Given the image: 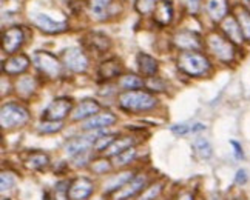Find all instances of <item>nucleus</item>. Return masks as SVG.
<instances>
[{
	"mask_svg": "<svg viewBox=\"0 0 250 200\" xmlns=\"http://www.w3.org/2000/svg\"><path fill=\"white\" fill-rule=\"evenodd\" d=\"M133 177H134V174L131 171H127V173H122L118 177H114L113 180H110V182L105 185V194H114L119 188H122Z\"/></svg>",
	"mask_w": 250,
	"mask_h": 200,
	"instance_id": "nucleus-28",
	"label": "nucleus"
},
{
	"mask_svg": "<svg viewBox=\"0 0 250 200\" xmlns=\"http://www.w3.org/2000/svg\"><path fill=\"white\" fill-rule=\"evenodd\" d=\"M244 8L250 13V0H244Z\"/></svg>",
	"mask_w": 250,
	"mask_h": 200,
	"instance_id": "nucleus-44",
	"label": "nucleus"
},
{
	"mask_svg": "<svg viewBox=\"0 0 250 200\" xmlns=\"http://www.w3.org/2000/svg\"><path fill=\"white\" fill-rule=\"evenodd\" d=\"M178 68L191 77H201L210 71L211 65L204 54L198 51H184L178 55Z\"/></svg>",
	"mask_w": 250,
	"mask_h": 200,
	"instance_id": "nucleus-2",
	"label": "nucleus"
},
{
	"mask_svg": "<svg viewBox=\"0 0 250 200\" xmlns=\"http://www.w3.org/2000/svg\"><path fill=\"white\" fill-rule=\"evenodd\" d=\"M235 18L239 23V28H241L243 36L247 42H250V13L241 5H238L235 8Z\"/></svg>",
	"mask_w": 250,
	"mask_h": 200,
	"instance_id": "nucleus-27",
	"label": "nucleus"
},
{
	"mask_svg": "<svg viewBox=\"0 0 250 200\" xmlns=\"http://www.w3.org/2000/svg\"><path fill=\"white\" fill-rule=\"evenodd\" d=\"M121 73H122V63L116 57L102 62L98 70V74L102 80H111L114 77H119Z\"/></svg>",
	"mask_w": 250,
	"mask_h": 200,
	"instance_id": "nucleus-20",
	"label": "nucleus"
},
{
	"mask_svg": "<svg viewBox=\"0 0 250 200\" xmlns=\"http://www.w3.org/2000/svg\"><path fill=\"white\" fill-rule=\"evenodd\" d=\"M136 148H130V149H127V151H124V152H121L119 156H116L114 157V165L116 166H125V165H128V164H131V162L134 160V157H136Z\"/></svg>",
	"mask_w": 250,
	"mask_h": 200,
	"instance_id": "nucleus-34",
	"label": "nucleus"
},
{
	"mask_svg": "<svg viewBox=\"0 0 250 200\" xmlns=\"http://www.w3.org/2000/svg\"><path fill=\"white\" fill-rule=\"evenodd\" d=\"M25 34L21 26H9L2 34V50L6 54L16 53L23 45Z\"/></svg>",
	"mask_w": 250,
	"mask_h": 200,
	"instance_id": "nucleus-9",
	"label": "nucleus"
},
{
	"mask_svg": "<svg viewBox=\"0 0 250 200\" xmlns=\"http://www.w3.org/2000/svg\"><path fill=\"white\" fill-rule=\"evenodd\" d=\"M2 194H5L9 189H13L14 185H16V180H14V176L11 173H6V171H2Z\"/></svg>",
	"mask_w": 250,
	"mask_h": 200,
	"instance_id": "nucleus-37",
	"label": "nucleus"
},
{
	"mask_svg": "<svg viewBox=\"0 0 250 200\" xmlns=\"http://www.w3.org/2000/svg\"><path fill=\"white\" fill-rule=\"evenodd\" d=\"M102 136V132H91L90 136H83V137H76V139H71L68 144L65 145V151L66 154L70 157H76L79 154H83V152H88L90 148L94 146L96 140Z\"/></svg>",
	"mask_w": 250,
	"mask_h": 200,
	"instance_id": "nucleus-8",
	"label": "nucleus"
},
{
	"mask_svg": "<svg viewBox=\"0 0 250 200\" xmlns=\"http://www.w3.org/2000/svg\"><path fill=\"white\" fill-rule=\"evenodd\" d=\"M195 199V196L191 194V193H186V194H182L178 200H193Z\"/></svg>",
	"mask_w": 250,
	"mask_h": 200,
	"instance_id": "nucleus-43",
	"label": "nucleus"
},
{
	"mask_svg": "<svg viewBox=\"0 0 250 200\" xmlns=\"http://www.w3.org/2000/svg\"><path fill=\"white\" fill-rule=\"evenodd\" d=\"M36 88H37V82L34 77H31V75H22V77H19L16 82L17 94L23 99H28L30 96H33Z\"/></svg>",
	"mask_w": 250,
	"mask_h": 200,
	"instance_id": "nucleus-26",
	"label": "nucleus"
},
{
	"mask_svg": "<svg viewBox=\"0 0 250 200\" xmlns=\"http://www.w3.org/2000/svg\"><path fill=\"white\" fill-rule=\"evenodd\" d=\"M188 2V8H190V11L191 13H196L198 11V6H199V2L201 0H187Z\"/></svg>",
	"mask_w": 250,
	"mask_h": 200,
	"instance_id": "nucleus-42",
	"label": "nucleus"
},
{
	"mask_svg": "<svg viewBox=\"0 0 250 200\" xmlns=\"http://www.w3.org/2000/svg\"><path fill=\"white\" fill-rule=\"evenodd\" d=\"M70 183L68 180H62L56 186H54V194H53V200H70L68 191H70Z\"/></svg>",
	"mask_w": 250,
	"mask_h": 200,
	"instance_id": "nucleus-33",
	"label": "nucleus"
},
{
	"mask_svg": "<svg viewBox=\"0 0 250 200\" xmlns=\"http://www.w3.org/2000/svg\"><path fill=\"white\" fill-rule=\"evenodd\" d=\"M147 183V176L146 174H138L134 176L131 180H128L127 183H125L122 188H119L116 193L113 194V199L114 200H128L134 196H138L144 186Z\"/></svg>",
	"mask_w": 250,
	"mask_h": 200,
	"instance_id": "nucleus-10",
	"label": "nucleus"
},
{
	"mask_svg": "<svg viewBox=\"0 0 250 200\" xmlns=\"http://www.w3.org/2000/svg\"><path fill=\"white\" fill-rule=\"evenodd\" d=\"M144 85H146V82H144L141 77H138L136 74H127V75H124V77H121V80H119V87H122L125 91L139 90L144 87Z\"/></svg>",
	"mask_w": 250,
	"mask_h": 200,
	"instance_id": "nucleus-29",
	"label": "nucleus"
},
{
	"mask_svg": "<svg viewBox=\"0 0 250 200\" xmlns=\"http://www.w3.org/2000/svg\"><path fill=\"white\" fill-rule=\"evenodd\" d=\"M23 164L28 169L39 171V169H43L50 165V157H48V154H45V152H42V151H33L25 157Z\"/></svg>",
	"mask_w": 250,
	"mask_h": 200,
	"instance_id": "nucleus-24",
	"label": "nucleus"
},
{
	"mask_svg": "<svg viewBox=\"0 0 250 200\" xmlns=\"http://www.w3.org/2000/svg\"><path fill=\"white\" fill-rule=\"evenodd\" d=\"M235 182L239 183V185H243L247 182V173L244 169H239L238 173H236V177H235Z\"/></svg>",
	"mask_w": 250,
	"mask_h": 200,
	"instance_id": "nucleus-40",
	"label": "nucleus"
},
{
	"mask_svg": "<svg viewBox=\"0 0 250 200\" xmlns=\"http://www.w3.org/2000/svg\"><path fill=\"white\" fill-rule=\"evenodd\" d=\"M116 139L118 137L114 136V134H105V136L102 134L98 140H96V144H94L93 148H94L96 152H105V149H107Z\"/></svg>",
	"mask_w": 250,
	"mask_h": 200,
	"instance_id": "nucleus-35",
	"label": "nucleus"
},
{
	"mask_svg": "<svg viewBox=\"0 0 250 200\" xmlns=\"http://www.w3.org/2000/svg\"><path fill=\"white\" fill-rule=\"evenodd\" d=\"M146 85L151 91H164V83H162L161 80H158V79L155 82V77H150L148 82H146Z\"/></svg>",
	"mask_w": 250,
	"mask_h": 200,
	"instance_id": "nucleus-39",
	"label": "nucleus"
},
{
	"mask_svg": "<svg viewBox=\"0 0 250 200\" xmlns=\"http://www.w3.org/2000/svg\"><path fill=\"white\" fill-rule=\"evenodd\" d=\"M118 122V117L114 116L113 112L107 111V112H98L96 116L90 117L88 120L83 122L82 129L83 131H98V129H104V128H108L111 125Z\"/></svg>",
	"mask_w": 250,
	"mask_h": 200,
	"instance_id": "nucleus-14",
	"label": "nucleus"
},
{
	"mask_svg": "<svg viewBox=\"0 0 250 200\" xmlns=\"http://www.w3.org/2000/svg\"><path fill=\"white\" fill-rule=\"evenodd\" d=\"M119 107L125 111L130 112H141V111H148L155 108L158 105V99L153 94L141 90H133V91H122L119 94Z\"/></svg>",
	"mask_w": 250,
	"mask_h": 200,
	"instance_id": "nucleus-1",
	"label": "nucleus"
},
{
	"mask_svg": "<svg viewBox=\"0 0 250 200\" xmlns=\"http://www.w3.org/2000/svg\"><path fill=\"white\" fill-rule=\"evenodd\" d=\"M30 120V112L19 103H6L0 111V123L2 128H19Z\"/></svg>",
	"mask_w": 250,
	"mask_h": 200,
	"instance_id": "nucleus-4",
	"label": "nucleus"
},
{
	"mask_svg": "<svg viewBox=\"0 0 250 200\" xmlns=\"http://www.w3.org/2000/svg\"><path fill=\"white\" fill-rule=\"evenodd\" d=\"M81 42L88 50L96 51L98 54L107 53L111 48V40L102 33H88V34H85L83 39H81Z\"/></svg>",
	"mask_w": 250,
	"mask_h": 200,
	"instance_id": "nucleus-13",
	"label": "nucleus"
},
{
	"mask_svg": "<svg viewBox=\"0 0 250 200\" xmlns=\"http://www.w3.org/2000/svg\"><path fill=\"white\" fill-rule=\"evenodd\" d=\"M134 146V139L133 137H118L116 140L113 142V144L105 149V156L107 157H116L119 156L121 152L127 151L130 148Z\"/></svg>",
	"mask_w": 250,
	"mask_h": 200,
	"instance_id": "nucleus-25",
	"label": "nucleus"
},
{
	"mask_svg": "<svg viewBox=\"0 0 250 200\" xmlns=\"http://www.w3.org/2000/svg\"><path fill=\"white\" fill-rule=\"evenodd\" d=\"M206 11L211 20L223 22L229 14L227 0H206Z\"/></svg>",
	"mask_w": 250,
	"mask_h": 200,
	"instance_id": "nucleus-19",
	"label": "nucleus"
},
{
	"mask_svg": "<svg viewBox=\"0 0 250 200\" xmlns=\"http://www.w3.org/2000/svg\"><path fill=\"white\" fill-rule=\"evenodd\" d=\"M206 45L218 60L224 63H232L236 55L235 43H232L226 36H223L218 31H211L206 37Z\"/></svg>",
	"mask_w": 250,
	"mask_h": 200,
	"instance_id": "nucleus-3",
	"label": "nucleus"
},
{
	"mask_svg": "<svg viewBox=\"0 0 250 200\" xmlns=\"http://www.w3.org/2000/svg\"><path fill=\"white\" fill-rule=\"evenodd\" d=\"M230 145H232L233 148H235V156L238 157V159H241L243 157V149H241V146H239L238 144H236V142H230Z\"/></svg>",
	"mask_w": 250,
	"mask_h": 200,
	"instance_id": "nucleus-41",
	"label": "nucleus"
},
{
	"mask_svg": "<svg viewBox=\"0 0 250 200\" xmlns=\"http://www.w3.org/2000/svg\"><path fill=\"white\" fill-rule=\"evenodd\" d=\"M193 149L201 159H208L211 156V145L204 137H198L193 142Z\"/></svg>",
	"mask_w": 250,
	"mask_h": 200,
	"instance_id": "nucleus-32",
	"label": "nucleus"
},
{
	"mask_svg": "<svg viewBox=\"0 0 250 200\" xmlns=\"http://www.w3.org/2000/svg\"><path fill=\"white\" fill-rule=\"evenodd\" d=\"M34 23L46 34H61L68 30V23L66 22H56L50 16L45 14H37L34 17Z\"/></svg>",
	"mask_w": 250,
	"mask_h": 200,
	"instance_id": "nucleus-16",
	"label": "nucleus"
},
{
	"mask_svg": "<svg viewBox=\"0 0 250 200\" xmlns=\"http://www.w3.org/2000/svg\"><path fill=\"white\" fill-rule=\"evenodd\" d=\"M173 42L181 50H186V51H196L201 48V40L196 33L193 31H181L178 33L175 37H173Z\"/></svg>",
	"mask_w": 250,
	"mask_h": 200,
	"instance_id": "nucleus-18",
	"label": "nucleus"
},
{
	"mask_svg": "<svg viewBox=\"0 0 250 200\" xmlns=\"http://www.w3.org/2000/svg\"><path fill=\"white\" fill-rule=\"evenodd\" d=\"M138 68H139V73L144 75V77H155L156 73H158V62L155 57H151L146 53H139L138 54Z\"/></svg>",
	"mask_w": 250,
	"mask_h": 200,
	"instance_id": "nucleus-22",
	"label": "nucleus"
},
{
	"mask_svg": "<svg viewBox=\"0 0 250 200\" xmlns=\"http://www.w3.org/2000/svg\"><path fill=\"white\" fill-rule=\"evenodd\" d=\"M221 28H223V33L226 34L227 39L235 43V45H241L243 43V31L241 28H239V23L238 20L233 17V16H227L223 22H221Z\"/></svg>",
	"mask_w": 250,
	"mask_h": 200,
	"instance_id": "nucleus-17",
	"label": "nucleus"
},
{
	"mask_svg": "<svg viewBox=\"0 0 250 200\" xmlns=\"http://www.w3.org/2000/svg\"><path fill=\"white\" fill-rule=\"evenodd\" d=\"M156 0H136V11L141 13V14H148V13H153L156 8Z\"/></svg>",
	"mask_w": 250,
	"mask_h": 200,
	"instance_id": "nucleus-36",
	"label": "nucleus"
},
{
	"mask_svg": "<svg viewBox=\"0 0 250 200\" xmlns=\"http://www.w3.org/2000/svg\"><path fill=\"white\" fill-rule=\"evenodd\" d=\"M61 129H62L61 122H45L39 127V132H42V134H51V132H57Z\"/></svg>",
	"mask_w": 250,
	"mask_h": 200,
	"instance_id": "nucleus-38",
	"label": "nucleus"
},
{
	"mask_svg": "<svg viewBox=\"0 0 250 200\" xmlns=\"http://www.w3.org/2000/svg\"><path fill=\"white\" fill-rule=\"evenodd\" d=\"M90 169L94 174H107L113 169V164L107 157H99L90 162Z\"/></svg>",
	"mask_w": 250,
	"mask_h": 200,
	"instance_id": "nucleus-30",
	"label": "nucleus"
},
{
	"mask_svg": "<svg viewBox=\"0 0 250 200\" xmlns=\"http://www.w3.org/2000/svg\"><path fill=\"white\" fill-rule=\"evenodd\" d=\"M173 14L175 13H173V5L170 0H161V2H158L155 11H153V18L161 26H167L173 20Z\"/></svg>",
	"mask_w": 250,
	"mask_h": 200,
	"instance_id": "nucleus-21",
	"label": "nucleus"
},
{
	"mask_svg": "<svg viewBox=\"0 0 250 200\" xmlns=\"http://www.w3.org/2000/svg\"><path fill=\"white\" fill-rule=\"evenodd\" d=\"M43 200H53V199L50 197V194H45V196H43Z\"/></svg>",
	"mask_w": 250,
	"mask_h": 200,
	"instance_id": "nucleus-45",
	"label": "nucleus"
},
{
	"mask_svg": "<svg viewBox=\"0 0 250 200\" xmlns=\"http://www.w3.org/2000/svg\"><path fill=\"white\" fill-rule=\"evenodd\" d=\"M94 191V183L88 177H78L70 183V200H86Z\"/></svg>",
	"mask_w": 250,
	"mask_h": 200,
	"instance_id": "nucleus-11",
	"label": "nucleus"
},
{
	"mask_svg": "<svg viewBox=\"0 0 250 200\" xmlns=\"http://www.w3.org/2000/svg\"><path fill=\"white\" fill-rule=\"evenodd\" d=\"M63 65L74 73H85L88 70V57L81 48H68L62 53Z\"/></svg>",
	"mask_w": 250,
	"mask_h": 200,
	"instance_id": "nucleus-7",
	"label": "nucleus"
},
{
	"mask_svg": "<svg viewBox=\"0 0 250 200\" xmlns=\"http://www.w3.org/2000/svg\"><path fill=\"white\" fill-rule=\"evenodd\" d=\"M34 65L37 66V70L50 79H57L62 74L61 60L48 51H37L34 54Z\"/></svg>",
	"mask_w": 250,
	"mask_h": 200,
	"instance_id": "nucleus-5",
	"label": "nucleus"
},
{
	"mask_svg": "<svg viewBox=\"0 0 250 200\" xmlns=\"http://www.w3.org/2000/svg\"><path fill=\"white\" fill-rule=\"evenodd\" d=\"M114 0H91L90 2V14L94 20H105L111 14V6Z\"/></svg>",
	"mask_w": 250,
	"mask_h": 200,
	"instance_id": "nucleus-23",
	"label": "nucleus"
},
{
	"mask_svg": "<svg viewBox=\"0 0 250 200\" xmlns=\"http://www.w3.org/2000/svg\"><path fill=\"white\" fill-rule=\"evenodd\" d=\"M73 109V100L68 97L54 99L42 112V120L45 122H62Z\"/></svg>",
	"mask_w": 250,
	"mask_h": 200,
	"instance_id": "nucleus-6",
	"label": "nucleus"
},
{
	"mask_svg": "<svg viewBox=\"0 0 250 200\" xmlns=\"http://www.w3.org/2000/svg\"><path fill=\"white\" fill-rule=\"evenodd\" d=\"M28 68H30V59H28L26 54L21 53L8 57L2 65V71L8 75H21Z\"/></svg>",
	"mask_w": 250,
	"mask_h": 200,
	"instance_id": "nucleus-12",
	"label": "nucleus"
},
{
	"mask_svg": "<svg viewBox=\"0 0 250 200\" xmlns=\"http://www.w3.org/2000/svg\"><path fill=\"white\" fill-rule=\"evenodd\" d=\"M162 189H164V183H161V182L151 183L139 194L138 200H156L159 194L162 193Z\"/></svg>",
	"mask_w": 250,
	"mask_h": 200,
	"instance_id": "nucleus-31",
	"label": "nucleus"
},
{
	"mask_svg": "<svg viewBox=\"0 0 250 200\" xmlns=\"http://www.w3.org/2000/svg\"><path fill=\"white\" fill-rule=\"evenodd\" d=\"M101 111V105L93 100V99H85L82 100L78 107H76L71 112V120L79 122V120H88L90 117L96 116Z\"/></svg>",
	"mask_w": 250,
	"mask_h": 200,
	"instance_id": "nucleus-15",
	"label": "nucleus"
}]
</instances>
